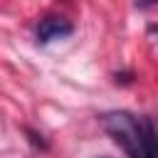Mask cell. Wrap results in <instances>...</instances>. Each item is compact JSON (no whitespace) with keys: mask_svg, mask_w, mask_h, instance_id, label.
I'll list each match as a JSON object with an SVG mask.
<instances>
[{"mask_svg":"<svg viewBox=\"0 0 158 158\" xmlns=\"http://www.w3.org/2000/svg\"><path fill=\"white\" fill-rule=\"evenodd\" d=\"M72 32H74V25L64 17H57V15H49V17L40 20V25H37V40L42 44H49L54 40H64Z\"/></svg>","mask_w":158,"mask_h":158,"instance_id":"2","label":"cell"},{"mask_svg":"<svg viewBox=\"0 0 158 158\" xmlns=\"http://www.w3.org/2000/svg\"><path fill=\"white\" fill-rule=\"evenodd\" d=\"M101 123H104L106 133L128 153V158H146L138 118H133L128 111H109L101 116Z\"/></svg>","mask_w":158,"mask_h":158,"instance_id":"1","label":"cell"},{"mask_svg":"<svg viewBox=\"0 0 158 158\" xmlns=\"http://www.w3.org/2000/svg\"><path fill=\"white\" fill-rule=\"evenodd\" d=\"M141 121V136H143V156L146 158H158V131L148 116L138 118Z\"/></svg>","mask_w":158,"mask_h":158,"instance_id":"3","label":"cell"},{"mask_svg":"<svg viewBox=\"0 0 158 158\" xmlns=\"http://www.w3.org/2000/svg\"><path fill=\"white\" fill-rule=\"evenodd\" d=\"M99 158H106V156H99Z\"/></svg>","mask_w":158,"mask_h":158,"instance_id":"6","label":"cell"},{"mask_svg":"<svg viewBox=\"0 0 158 158\" xmlns=\"http://www.w3.org/2000/svg\"><path fill=\"white\" fill-rule=\"evenodd\" d=\"M153 5H158V0H136V7H141V10H148Z\"/></svg>","mask_w":158,"mask_h":158,"instance_id":"4","label":"cell"},{"mask_svg":"<svg viewBox=\"0 0 158 158\" xmlns=\"http://www.w3.org/2000/svg\"><path fill=\"white\" fill-rule=\"evenodd\" d=\"M116 81H121V84H128V81H131V74H116Z\"/></svg>","mask_w":158,"mask_h":158,"instance_id":"5","label":"cell"}]
</instances>
